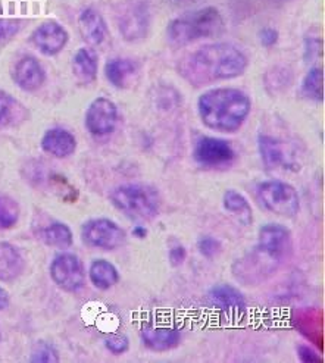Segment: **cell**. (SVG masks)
Listing matches in <instances>:
<instances>
[{"mask_svg":"<svg viewBox=\"0 0 325 363\" xmlns=\"http://www.w3.org/2000/svg\"><path fill=\"white\" fill-rule=\"evenodd\" d=\"M248 56L230 43L202 46L180 60L178 74L194 87L226 82L245 74Z\"/></svg>","mask_w":325,"mask_h":363,"instance_id":"obj_1","label":"cell"},{"mask_svg":"<svg viewBox=\"0 0 325 363\" xmlns=\"http://www.w3.org/2000/svg\"><path fill=\"white\" fill-rule=\"evenodd\" d=\"M252 109L250 97L238 89L219 87L203 93L197 100L202 123L219 133H236Z\"/></svg>","mask_w":325,"mask_h":363,"instance_id":"obj_2","label":"cell"},{"mask_svg":"<svg viewBox=\"0 0 325 363\" xmlns=\"http://www.w3.org/2000/svg\"><path fill=\"white\" fill-rule=\"evenodd\" d=\"M222 31L224 19L216 8L208 6L172 19L167 27V38L172 48H184L200 38L216 37Z\"/></svg>","mask_w":325,"mask_h":363,"instance_id":"obj_3","label":"cell"},{"mask_svg":"<svg viewBox=\"0 0 325 363\" xmlns=\"http://www.w3.org/2000/svg\"><path fill=\"white\" fill-rule=\"evenodd\" d=\"M112 205L131 219L148 220L160 209V196L156 189L146 184H123L111 193Z\"/></svg>","mask_w":325,"mask_h":363,"instance_id":"obj_4","label":"cell"},{"mask_svg":"<svg viewBox=\"0 0 325 363\" xmlns=\"http://www.w3.org/2000/svg\"><path fill=\"white\" fill-rule=\"evenodd\" d=\"M258 197L270 212L280 216H296L300 211L297 190L281 179H268L258 186Z\"/></svg>","mask_w":325,"mask_h":363,"instance_id":"obj_5","label":"cell"},{"mask_svg":"<svg viewBox=\"0 0 325 363\" xmlns=\"http://www.w3.org/2000/svg\"><path fill=\"white\" fill-rule=\"evenodd\" d=\"M81 237L90 247L114 250L126 243V231L112 219L96 218L90 219L81 228Z\"/></svg>","mask_w":325,"mask_h":363,"instance_id":"obj_6","label":"cell"},{"mask_svg":"<svg viewBox=\"0 0 325 363\" xmlns=\"http://www.w3.org/2000/svg\"><path fill=\"white\" fill-rule=\"evenodd\" d=\"M193 159L197 165L203 168H227L234 162L236 152L230 145V141L224 138L202 137L194 145Z\"/></svg>","mask_w":325,"mask_h":363,"instance_id":"obj_7","label":"cell"},{"mask_svg":"<svg viewBox=\"0 0 325 363\" xmlns=\"http://www.w3.org/2000/svg\"><path fill=\"white\" fill-rule=\"evenodd\" d=\"M293 249L292 233L281 224H267L259 228L256 250L267 256L274 264L289 259Z\"/></svg>","mask_w":325,"mask_h":363,"instance_id":"obj_8","label":"cell"},{"mask_svg":"<svg viewBox=\"0 0 325 363\" xmlns=\"http://www.w3.org/2000/svg\"><path fill=\"white\" fill-rule=\"evenodd\" d=\"M50 277L59 289L70 293L81 290L86 284L84 267L72 253H60L52 260Z\"/></svg>","mask_w":325,"mask_h":363,"instance_id":"obj_9","label":"cell"},{"mask_svg":"<svg viewBox=\"0 0 325 363\" xmlns=\"http://www.w3.org/2000/svg\"><path fill=\"white\" fill-rule=\"evenodd\" d=\"M118 118V108L112 100L106 97H97L90 104L86 112V127L90 134L104 137L115 131Z\"/></svg>","mask_w":325,"mask_h":363,"instance_id":"obj_10","label":"cell"},{"mask_svg":"<svg viewBox=\"0 0 325 363\" xmlns=\"http://www.w3.org/2000/svg\"><path fill=\"white\" fill-rule=\"evenodd\" d=\"M258 149L263 165L270 169H299V164L293 159L286 143L271 137L260 134L258 137Z\"/></svg>","mask_w":325,"mask_h":363,"instance_id":"obj_11","label":"cell"},{"mask_svg":"<svg viewBox=\"0 0 325 363\" xmlns=\"http://www.w3.org/2000/svg\"><path fill=\"white\" fill-rule=\"evenodd\" d=\"M35 48L46 56L57 55L68 43L67 30L55 21L43 23L31 35Z\"/></svg>","mask_w":325,"mask_h":363,"instance_id":"obj_12","label":"cell"},{"mask_svg":"<svg viewBox=\"0 0 325 363\" xmlns=\"http://www.w3.org/2000/svg\"><path fill=\"white\" fill-rule=\"evenodd\" d=\"M13 79L19 89L26 91H35L43 86L46 74L43 67L33 56H24L18 60L13 69Z\"/></svg>","mask_w":325,"mask_h":363,"instance_id":"obj_13","label":"cell"},{"mask_svg":"<svg viewBox=\"0 0 325 363\" xmlns=\"http://www.w3.org/2000/svg\"><path fill=\"white\" fill-rule=\"evenodd\" d=\"M180 331L167 325H146L141 328V341L153 352H168L178 346Z\"/></svg>","mask_w":325,"mask_h":363,"instance_id":"obj_14","label":"cell"},{"mask_svg":"<svg viewBox=\"0 0 325 363\" xmlns=\"http://www.w3.org/2000/svg\"><path fill=\"white\" fill-rule=\"evenodd\" d=\"M78 28L83 38L92 46L101 45L108 35V27L104 16L92 8H87L79 13Z\"/></svg>","mask_w":325,"mask_h":363,"instance_id":"obj_15","label":"cell"},{"mask_svg":"<svg viewBox=\"0 0 325 363\" xmlns=\"http://www.w3.org/2000/svg\"><path fill=\"white\" fill-rule=\"evenodd\" d=\"M208 296L215 308L227 313H240L246 309L245 297L231 284H216L209 290Z\"/></svg>","mask_w":325,"mask_h":363,"instance_id":"obj_16","label":"cell"},{"mask_svg":"<svg viewBox=\"0 0 325 363\" xmlns=\"http://www.w3.org/2000/svg\"><path fill=\"white\" fill-rule=\"evenodd\" d=\"M149 27V12L145 5L136 4L130 6L121 19L119 30L126 40H137L146 35Z\"/></svg>","mask_w":325,"mask_h":363,"instance_id":"obj_17","label":"cell"},{"mask_svg":"<svg viewBox=\"0 0 325 363\" xmlns=\"http://www.w3.org/2000/svg\"><path fill=\"white\" fill-rule=\"evenodd\" d=\"M77 140L64 128H52L42 138V149L55 157H68L75 152Z\"/></svg>","mask_w":325,"mask_h":363,"instance_id":"obj_18","label":"cell"},{"mask_svg":"<svg viewBox=\"0 0 325 363\" xmlns=\"http://www.w3.org/2000/svg\"><path fill=\"white\" fill-rule=\"evenodd\" d=\"M26 260L19 250L6 241H0V281H15L24 272Z\"/></svg>","mask_w":325,"mask_h":363,"instance_id":"obj_19","label":"cell"},{"mask_svg":"<svg viewBox=\"0 0 325 363\" xmlns=\"http://www.w3.org/2000/svg\"><path fill=\"white\" fill-rule=\"evenodd\" d=\"M137 68L130 59H112L105 67L108 82L116 89L128 87L136 78Z\"/></svg>","mask_w":325,"mask_h":363,"instance_id":"obj_20","label":"cell"},{"mask_svg":"<svg viewBox=\"0 0 325 363\" xmlns=\"http://www.w3.org/2000/svg\"><path fill=\"white\" fill-rule=\"evenodd\" d=\"M97 55L92 49H79L72 59V72L79 83L89 84L97 77Z\"/></svg>","mask_w":325,"mask_h":363,"instance_id":"obj_21","label":"cell"},{"mask_svg":"<svg viewBox=\"0 0 325 363\" xmlns=\"http://www.w3.org/2000/svg\"><path fill=\"white\" fill-rule=\"evenodd\" d=\"M90 281L99 290H109L119 281V272L114 264L105 259H96L89 269Z\"/></svg>","mask_w":325,"mask_h":363,"instance_id":"obj_22","label":"cell"},{"mask_svg":"<svg viewBox=\"0 0 325 363\" xmlns=\"http://www.w3.org/2000/svg\"><path fill=\"white\" fill-rule=\"evenodd\" d=\"M26 108L9 93L0 90V127H13L24 123Z\"/></svg>","mask_w":325,"mask_h":363,"instance_id":"obj_23","label":"cell"},{"mask_svg":"<svg viewBox=\"0 0 325 363\" xmlns=\"http://www.w3.org/2000/svg\"><path fill=\"white\" fill-rule=\"evenodd\" d=\"M222 203H224L226 211H228L233 216L238 219V223L243 225H250L253 220L252 206L249 200L243 196L241 193L236 190H227L224 193V199H222Z\"/></svg>","mask_w":325,"mask_h":363,"instance_id":"obj_24","label":"cell"},{"mask_svg":"<svg viewBox=\"0 0 325 363\" xmlns=\"http://www.w3.org/2000/svg\"><path fill=\"white\" fill-rule=\"evenodd\" d=\"M40 238H42L48 246L57 249H68L72 246L74 241L70 227L64 223L49 224L42 230V233H40Z\"/></svg>","mask_w":325,"mask_h":363,"instance_id":"obj_25","label":"cell"},{"mask_svg":"<svg viewBox=\"0 0 325 363\" xmlns=\"http://www.w3.org/2000/svg\"><path fill=\"white\" fill-rule=\"evenodd\" d=\"M300 94L309 100H315V102H322L324 100V71L319 67H315L309 69V72L304 75L302 86H300Z\"/></svg>","mask_w":325,"mask_h":363,"instance_id":"obj_26","label":"cell"},{"mask_svg":"<svg viewBox=\"0 0 325 363\" xmlns=\"http://www.w3.org/2000/svg\"><path fill=\"white\" fill-rule=\"evenodd\" d=\"M19 219V205L11 196L0 194V230L12 228Z\"/></svg>","mask_w":325,"mask_h":363,"instance_id":"obj_27","label":"cell"},{"mask_svg":"<svg viewBox=\"0 0 325 363\" xmlns=\"http://www.w3.org/2000/svg\"><path fill=\"white\" fill-rule=\"evenodd\" d=\"M31 362L55 363V362H59V356L52 345H49V342H45V341H40V342H37L31 352Z\"/></svg>","mask_w":325,"mask_h":363,"instance_id":"obj_28","label":"cell"},{"mask_svg":"<svg viewBox=\"0 0 325 363\" xmlns=\"http://www.w3.org/2000/svg\"><path fill=\"white\" fill-rule=\"evenodd\" d=\"M197 249H199V253L202 256L212 259V257H215L221 253L222 245H221V241L218 238L211 237V235H205L197 241Z\"/></svg>","mask_w":325,"mask_h":363,"instance_id":"obj_29","label":"cell"},{"mask_svg":"<svg viewBox=\"0 0 325 363\" xmlns=\"http://www.w3.org/2000/svg\"><path fill=\"white\" fill-rule=\"evenodd\" d=\"M105 346L112 354H124L130 349V341L123 334H114L105 340Z\"/></svg>","mask_w":325,"mask_h":363,"instance_id":"obj_30","label":"cell"},{"mask_svg":"<svg viewBox=\"0 0 325 363\" xmlns=\"http://www.w3.org/2000/svg\"><path fill=\"white\" fill-rule=\"evenodd\" d=\"M18 31H19V21H16V19L0 18V42L13 37Z\"/></svg>","mask_w":325,"mask_h":363,"instance_id":"obj_31","label":"cell"},{"mask_svg":"<svg viewBox=\"0 0 325 363\" xmlns=\"http://www.w3.org/2000/svg\"><path fill=\"white\" fill-rule=\"evenodd\" d=\"M259 42H260L262 46L272 48L278 42V31L271 28V27L260 30L259 31Z\"/></svg>","mask_w":325,"mask_h":363,"instance_id":"obj_32","label":"cell"},{"mask_svg":"<svg viewBox=\"0 0 325 363\" xmlns=\"http://www.w3.org/2000/svg\"><path fill=\"white\" fill-rule=\"evenodd\" d=\"M168 257H170V264L172 267H180L184 264V260L187 257V250L184 246H175L172 249H170V253H168Z\"/></svg>","mask_w":325,"mask_h":363,"instance_id":"obj_33","label":"cell"},{"mask_svg":"<svg viewBox=\"0 0 325 363\" xmlns=\"http://www.w3.org/2000/svg\"><path fill=\"white\" fill-rule=\"evenodd\" d=\"M297 356L303 363H321L322 357H319L309 346H299L297 347Z\"/></svg>","mask_w":325,"mask_h":363,"instance_id":"obj_34","label":"cell"},{"mask_svg":"<svg viewBox=\"0 0 325 363\" xmlns=\"http://www.w3.org/2000/svg\"><path fill=\"white\" fill-rule=\"evenodd\" d=\"M322 55V42L318 38L307 40V59H314Z\"/></svg>","mask_w":325,"mask_h":363,"instance_id":"obj_35","label":"cell"},{"mask_svg":"<svg viewBox=\"0 0 325 363\" xmlns=\"http://www.w3.org/2000/svg\"><path fill=\"white\" fill-rule=\"evenodd\" d=\"M9 306V294L6 290L0 287V311H4Z\"/></svg>","mask_w":325,"mask_h":363,"instance_id":"obj_36","label":"cell"},{"mask_svg":"<svg viewBox=\"0 0 325 363\" xmlns=\"http://www.w3.org/2000/svg\"><path fill=\"white\" fill-rule=\"evenodd\" d=\"M131 233L136 238H140V240H143V238L148 237V230L143 225H136Z\"/></svg>","mask_w":325,"mask_h":363,"instance_id":"obj_37","label":"cell"},{"mask_svg":"<svg viewBox=\"0 0 325 363\" xmlns=\"http://www.w3.org/2000/svg\"><path fill=\"white\" fill-rule=\"evenodd\" d=\"M271 2H289V0H271Z\"/></svg>","mask_w":325,"mask_h":363,"instance_id":"obj_38","label":"cell"},{"mask_svg":"<svg viewBox=\"0 0 325 363\" xmlns=\"http://www.w3.org/2000/svg\"><path fill=\"white\" fill-rule=\"evenodd\" d=\"M0 340H2V333H0Z\"/></svg>","mask_w":325,"mask_h":363,"instance_id":"obj_39","label":"cell"}]
</instances>
